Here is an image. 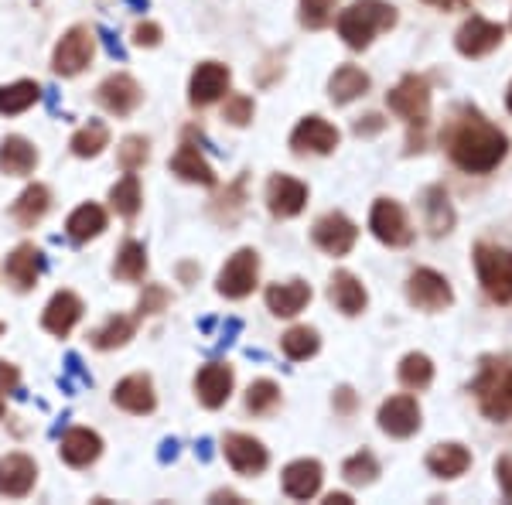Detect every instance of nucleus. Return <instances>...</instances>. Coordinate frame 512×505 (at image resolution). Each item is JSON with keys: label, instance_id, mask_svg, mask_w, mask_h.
<instances>
[{"label": "nucleus", "instance_id": "nucleus-31", "mask_svg": "<svg viewBox=\"0 0 512 505\" xmlns=\"http://www.w3.org/2000/svg\"><path fill=\"white\" fill-rule=\"evenodd\" d=\"M424 215H427V229L434 236H444L451 233L454 226V209H451V198L444 188H427L424 195Z\"/></svg>", "mask_w": 512, "mask_h": 505}, {"label": "nucleus", "instance_id": "nucleus-22", "mask_svg": "<svg viewBox=\"0 0 512 505\" xmlns=\"http://www.w3.org/2000/svg\"><path fill=\"white\" fill-rule=\"evenodd\" d=\"M311 301V287L304 280H287V284H274L267 291V308L277 314V318H294L308 308Z\"/></svg>", "mask_w": 512, "mask_h": 505}, {"label": "nucleus", "instance_id": "nucleus-45", "mask_svg": "<svg viewBox=\"0 0 512 505\" xmlns=\"http://www.w3.org/2000/svg\"><path fill=\"white\" fill-rule=\"evenodd\" d=\"M222 120H229L233 127H246V123L253 120V99L236 93L226 99V106H222Z\"/></svg>", "mask_w": 512, "mask_h": 505}, {"label": "nucleus", "instance_id": "nucleus-48", "mask_svg": "<svg viewBox=\"0 0 512 505\" xmlns=\"http://www.w3.org/2000/svg\"><path fill=\"white\" fill-rule=\"evenodd\" d=\"M134 41H137V45H144V48H154L161 41V28H158V24H151V21H144L134 31Z\"/></svg>", "mask_w": 512, "mask_h": 505}, {"label": "nucleus", "instance_id": "nucleus-11", "mask_svg": "<svg viewBox=\"0 0 512 505\" xmlns=\"http://www.w3.org/2000/svg\"><path fill=\"white\" fill-rule=\"evenodd\" d=\"M379 427L386 430L390 437H410L420 430V407L414 396L400 393L390 396V400L379 407Z\"/></svg>", "mask_w": 512, "mask_h": 505}, {"label": "nucleus", "instance_id": "nucleus-29", "mask_svg": "<svg viewBox=\"0 0 512 505\" xmlns=\"http://www.w3.org/2000/svg\"><path fill=\"white\" fill-rule=\"evenodd\" d=\"M468 465H472V454L461 444H437L434 451L427 454V468H431L437 478H458V475H465Z\"/></svg>", "mask_w": 512, "mask_h": 505}, {"label": "nucleus", "instance_id": "nucleus-44", "mask_svg": "<svg viewBox=\"0 0 512 505\" xmlns=\"http://www.w3.org/2000/svg\"><path fill=\"white\" fill-rule=\"evenodd\" d=\"M117 161L123 171H137L147 161V140L144 137H127L117 151Z\"/></svg>", "mask_w": 512, "mask_h": 505}, {"label": "nucleus", "instance_id": "nucleus-1", "mask_svg": "<svg viewBox=\"0 0 512 505\" xmlns=\"http://www.w3.org/2000/svg\"><path fill=\"white\" fill-rule=\"evenodd\" d=\"M448 151L454 164L472 175H485V171L499 168V161L509 151V140L502 130H495L489 120H482L478 113H468L448 137Z\"/></svg>", "mask_w": 512, "mask_h": 505}, {"label": "nucleus", "instance_id": "nucleus-51", "mask_svg": "<svg viewBox=\"0 0 512 505\" xmlns=\"http://www.w3.org/2000/svg\"><path fill=\"white\" fill-rule=\"evenodd\" d=\"M158 458H161V461H175V458H178V441H164Z\"/></svg>", "mask_w": 512, "mask_h": 505}, {"label": "nucleus", "instance_id": "nucleus-42", "mask_svg": "<svg viewBox=\"0 0 512 505\" xmlns=\"http://www.w3.org/2000/svg\"><path fill=\"white\" fill-rule=\"evenodd\" d=\"M342 475L349 478L352 485H369V482H376L379 465H376V458L369 451H359V454H352V458L345 461Z\"/></svg>", "mask_w": 512, "mask_h": 505}, {"label": "nucleus", "instance_id": "nucleus-33", "mask_svg": "<svg viewBox=\"0 0 512 505\" xmlns=\"http://www.w3.org/2000/svg\"><path fill=\"white\" fill-rule=\"evenodd\" d=\"M48 202H52V195H48V188H45V185L24 188L21 198L14 202V219H18L21 226H35L41 215L48 212Z\"/></svg>", "mask_w": 512, "mask_h": 505}, {"label": "nucleus", "instance_id": "nucleus-18", "mask_svg": "<svg viewBox=\"0 0 512 505\" xmlns=\"http://www.w3.org/2000/svg\"><path fill=\"white\" fill-rule=\"evenodd\" d=\"M7 280H11L18 291H31V287L38 284L41 270H45V256L41 250H35L31 243H21L18 250L7 256Z\"/></svg>", "mask_w": 512, "mask_h": 505}, {"label": "nucleus", "instance_id": "nucleus-39", "mask_svg": "<svg viewBox=\"0 0 512 505\" xmlns=\"http://www.w3.org/2000/svg\"><path fill=\"white\" fill-rule=\"evenodd\" d=\"M400 379H403V386H410V389H424L434 379L431 359H427L424 352H410L407 359L400 362Z\"/></svg>", "mask_w": 512, "mask_h": 505}, {"label": "nucleus", "instance_id": "nucleus-32", "mask_svg": "<svg viewBox=\"0 0 512 505\" xmlns=\"http://www.w3.org/2000/svg\"><path fill=\"white\" fill-rule=\"evenodd\" d=\"M65 229H69V236L76 239V243H89V239H96L106 229V212L93 202L79 205V209L69 215V226Z\"/></svg>", "mask_w": 512, "mask_h": 505}, {"label": "nucleus", "instance_id": "nucleus-30", "mask_svg": "<svg viewBox=\"0 0 512 505\" xmlns=\"http://www.w3.org/2000/svg\"><path fill=\"white\" fill-rule=\"evenodd\" d=\"M171 171L185 181H195V185H216V171L209 168V161H205V157L198 154V147L192 144L178 147L175 161H171Z\"/></svg>", "mask_w": 512, "mask_h": 505}, {"label": "nucleus", "instance_id": "nucleus-2", "mask_svg": "<svg viewBox=\"0 0 512 505\" xmlns=\"http://www.w3.org/2000/svg\"><path fill=\"white\" fill-rule=\"evenodd\" d=\"M396 24V7L386 0H355L349 11L338 14V35L345 38V45L362 52L379 31H390Z\"/></svg>", "mask_w": 512, "mask_h": 505}, {"label": "nucleus", "instance_id": "nucleus-59", "mask_svg": "<svg viewBox=\"0 0 512 505\" xmlns=\"http://www.w3.org/2000/svg\"><path fill=\"white\" fill-rule=\"evenodd\" d=\"M0 417H4V403H0Z\"/></svg>", "mask_w": 512, "mask_h": 505}, {"label": "nucleus", "instance_id": "nucleus-12", "mask_svg": "<svg viewBox=\"0 0 512 505\" xmlns=\"http://www.w3.org/2000/svg\"><path fill=\"white\" fill-rule=\"evenodd\" d=\"M454 45H458V52L468 55V59H482V55H489L492 48L502 45V24H492L485 18L465 21L458 38H454Z\"/></svg>", "mask_w": 512, "mask_h": 505}, {"label": "nucleus", "instance_id": "nucleus-38", "mask_svg": "<svg viewBox=\"0 0 512 505\" xmlns=\"http://www.w3.org/2000/svg\"><path fill=\"white\" fill-rule=\"evenodd\" d=\"M280 345H284V355L294 362L301 359H311V355L318 352V331L315 328H291L284 338H280Z\"/></svg>", "mask_w": 512, "mask_h": 505}, {"label": "nucleus", "instance_id": "nucleus-14", "mask_svg": "<svg viewBox=\"0 0 512 505\" xmlns=\"http://www.w3.org/2000/svg\"><path fill=\"white\" fill-rule=\"evenodd\" d=\"M222 451H226V461L239 475H256V471L267 468V447L250 434H229L222 441Z\"/></svg>", "mask_w": 512, "mask_h": 505}, {"label": "nucleus", "instance_id": "nucleus-37", "mask_svg": "<svg viewBox=\"0 0 512 505\" xmlns=\"http://www.w3.org/2000/svg\"><path fill=\"white\" fill-rule=\"evenodd\" d=\"M147 270V253L144 246L134 243V239H127V243L120 246L117 253V263H113V273H117L120 280H140Z\"/></svg>", "mask_w": 512, "mask_h": 505}, {"label": "nucleus", "instance_id": "nucleus-49", "mask_svg": "<svg viewBox=\"0 0 512 505\" xmlns=\"http://www.w3.org/2000/svg\"><path fill=\"white\" fill-rule=\"evenodd\" d=\"M99 38H103V45H106V52H110L113 55V59H127V52H123V45H120V38L117 35H113V31L110 28H99Z\"/></svg>", "mask_w": 512, "mask_h": 505}, {"label": "nucleus", "instance_id": "nucleus-24", "mask_svg": "<svg viewBox=\"0 0 512 505\" xmlns=\"http://www.w3.org/2000/svg\"><path fill=\"white\" fill-rule=\"evenodd\" d=\"M62 461L72 468H86L93 465V461L99 458V451H103V441L93 434V430H69V434L62 437Z\"/></svg>", "mask_w": 512, "mask_h": 505}, {"label": "nucleus", "instance_id": "nucleus-57", "mask_svg": "<svg viewBox=\"0 0 512 505\" xmlns=\"http://www.w3.org/2000/svg\"><path fill=\"white\" fill-rule=\"evenodd\" d=\"M130 7H140V11H147V4H151V0H127Z\"/></svg>", "mask_w": 512, "mask_h": 505}, {"label": "nucleus", "instance_id": "nucleus-3", "mask_svg": "<svg viewBox=\"0 0 512 505\" xmlns=\"http://www.w3.org/2000/svg\"><path fill=\"white\" fill-rule=\"evenodd\" d=\"M472 389L485 417L512 420V362H485Z\"/></svg>", "mask_w": 512, "mask_h": 505}, {"label": "nucleus", "instance_id": "nucleus-9", "mask_svg": "<svg viewBox=\"0 0 512 505\" xmlns=\"http://www.w3.org/2000/svg\"><path fill=\"white\" fill-rule=\"evenodd\" d=\"M407 297H410V304H417L420 311H441V308H448V304L454 301L451 284L441 277V273H434V270L410 273Z\"/></svg>", "mask_w": 512, "mask_h": 505}, {"label": "nucleus", "instance_id": "nucleus-6", "mask_svg": "<svg viewBox=\"0 0 512 505\" xmlns=\"http://www.w3.org/2000/svg\"><path fill=\"white\" fill-rule=\"evenodd\" d=\"M93 52H96V38L89 35V28H69L55 48V59H52V69L59 76H79L89 62H93Z\"/></svg>", "mask_w": 512, "mask_h": 505}, {"label": "nucleus", "instance_id": "nucleus-20", "mask_svg": "<svg viewBox=\"0 0 512 505\" xmlns=\"http://www.w3.org/2000/svg\"><path fill=\"white\" fill-rule=\"evenodd\" d=\"M140 96H144V93H140V86L130 76H110L103 86H99V103H103L110 113H117V117L134 113Z\"/></svg>", "mask_w": 512, "mask_h": 505}, {"label": "nucleus", "instance_id": "nucleus-10", "mask_svg": "<svg viewBox=\"0 0 512 505\" xmlns=\"http://www.w3.org/2000/svg\"><path fill=\"white\" fill-rule=\"evenodd\" d=\"M311 236H315V243L325 253L345 256L355 246V239H359V229H355V222L345 219L342 212H328V215H321V219L315 222Z\"/></svg>", "mask_w": 512, "mask_h": 505}, {"label": "nucleus", "instance_id": "nucleus-43", "mask_svg": "<svg viewBox=\"0 0 512 505\" xmlns=\"http://www.w3.org/2000/svg\"><path fill=\"white\" fill-rule=\"evenodd\" d=\"M335 4L338 0H301V24L311 31L325 28L335 18Z\"/></svg>", "mask_w": 512, "mask_h": 505}, {"label": "nucleus", "instance_id": "nucleus-34", "mask_svg": "<svg viewBox=\"0 0 512 505\" xmlns=\"http://www.w3.org/2000/svg\"><path fill=\"white\" fill-rule=\"evenodd\" d=\"M41 89L38 82H11V86H0V113H7V117H14V113H24L31 103H38Z\"/></svg>", "mask_w": 512, "mask_h": 505}, {"label": "nucleus", "instance_id": "nucleus-5", "mask_svg": "<svg viewBox=\"0 0 512 505\" xmlns=\"http://www.w3.org/2000/svg\"><path fill=\"white\" fill-rule=\"evenodd\" d=\"M256 277H260V256L256 250H239L236 256H229V263L219 273V294L229 297V301H239V297L253 294Z\"/></svg>", "mask_w": 512, "mask_h": 505}, {"label": "nucleus", "instance_id": "nucleus-35", "mask_svg": "<svg viewBox=\"0 0 512 505\" xmlns=\"http://www.w3.org/2000/svg\"><path fill=\"white\" fill-rule=\"evenodd\" d=\"M130 338H134V318H123V314H113L103 328L93 331V345L103 352L120 349V345H127Z\"/></svg>", "mask_w": 512, "mask_h": 505}, {"label": "nucleus", "instance_id": "nucleus-21", "mask_svg": "<svg viewBox=\"0 0 512 505\" xmlns=\"http://www.w3.org/2000/svg\"><path fill=\"white\" fill-rule=\"evenodd\" d=\"M82 318V301L72 291H59L48 301L45 308V318H41V325H45L52 335H69L72 328H76V321Z\"/></svg>", "mask_w": 512, "mask_h": 505}, {"label": "nucleus", "instance_id": "nucleus-40", "mask_svg": "<svg viewBox=\"0 0 512 505\" xmlns=\"http://www.w3.org/2000/svg\"><path fill=\"white\" fill-rule=\"evenodd\" d=\"M110 202L120 215L134 219V215L140 212V181H137V175H127L123 181H117L113 192H110Z\"/></svg>", "mask_w": 512, "mask_h": 505}, {"label": "nucleus", "instance_id": "nucleus-60", "mask_svg": "<svg viewBox=\"0 0 512 505\" xmlns=\"http://www.w3.org/2000/svg\"><path fill=\"white\" fill-rule=\"evenodd\" d=\"M0 331H4V325H0Z\"/></svg>", "mask_w": 512, "mask_h": 505}, {"label": "nucleus", "instance_id": "nucleus-8", "mask_svg": "<svg viewBox=\"0 0 512 505\" xmlns=\"http://www.w3.org/2000/svg\"><path fill=\"white\" fill-rule=\"evenodd\" d=\"M369 229H373V236L386 246H410V239H414V229H410V222H407V212H403L393 198H379V202L373 205Z\"/></svg>", "mask_w": 512, "mask_h": 505}, {"label": "nucleus", "instance_id": "nucleus-54", "mask_svg": "<svg viewBox=\"0 0 512 505\" xmlns=\"http://www.w3.org/2000/svg\"><path fill=\"white\" fill-rule=\"evenodd\" d=\"M198 454H202V461L212 458V441H209V437H202V441H198Z\"/></svg>", "mask_w": 512, "mask_h": 505}, {"label": "nucleus", "instance_id": "nucleus-23", "mask_svg": "<svg viewBox=\"0 0 512 505\" xmlns=\"http://www.w3.org/2000/svg\"><path fill=\"white\" fill-rule=\"evenodd\" d=\"M321 488V465L315 458H301V461H291V465L284 468V492L291 495V499H311V495H318Z\"/></svg>", "mask_w": 512, "mask_h": 505}, {"label": "nucleus", "instance_id": "nucleus-19", "mask_svg": "<svg viewBox=\"0 0 512 505\" xmlns=\"http://www.w3.org/2000/svg\"><path fill=\"white\" fill-rule=\"evenodd\" d=\"M229 89V69L219 62H202L192 76V106H209Z\"/></svg>", "mask_w": 512, "mask_h": 505}, {"label": "nucleus", "instance_id": "nucleus-41", "mask_svg": "<svg viewBox=\"0 0 512 505\" xmlns=\"http://www.w3.org/2000/svg\"><path fill=\"white\" fill-rule=\"evenodd\" d=\"M280 403V389L277 383H270V379H256L250 386V393H246V410L250 413H270Z\"/></svg>", "mask_w": 512, "mask_h": 505}, {"label": "nucleus", "instance_id": "nucleus-27", "mask_svg": "<svg viewBox=\"0 0 512 505\" xmlns=\"http://www.w3.org/2000/svg\"><path fill=\"white\" fill-rule=\"evenodd\" d=\"M113 403L130 413H151L154 410V386L147 376H127L113 389Z\"/></svg>", "mask_w": 512, "mask_h": 505}, {"label": "nucleus", "instance_id": "nucleus-25", "mask_svg": "<svg viewBox=\"0 0 512 505\" xmlns=\"http://www.w3.org/2000/svg\"><path fill=\"white\" fill-rule=\"evenodd\" d=\"M328 297H332L335 308L342 311V314H349V318H355V314L366 311V287H362L349 270H338L335 273L332 287H328Z\"/></svg>", "mask_w": 512, "mask_h": 505}, {"label": "nucleus", "instance_id": "nucleus-17", "mask_svg": "<svg viewBox=\"0 0 512 505\" xmlns=\"http://www.w3.org/2000/svg\"><path fill=\"white\" fill-rule=\"evenodd\" d=\"M35 478H38L35 461L24 458V454H7V458L0 461V495H7V499L28 495L31 488H35Z\"/></svg>", "mask_w": 512, "mask_h": 505}, {"label": "nucleus", "instance_id": "nucleus-15", "mask_svg": "<svg viewBox=\"0 0 512 505\" xmlns=\"http://www.w3.org/2000/svg\"><path fill=\"white\" fill-rule=\"evenodd\" d=\"M294 151H311V154H332L338 147V130L321 117H304L291 134Z\"/></svg>", "mask_w": 512, "mask_h": 505}, {"label": "nucleus", "instance_id": "nucleus-26", "mask_svg": "<svg viewBox=\"0 0 512 505\" xmlns=\"http://www.w3.org/2000/svg\"><path fill=\"white\" fill-rule=\"evenodd\" d=\"M369 93V76L359 69V65H338L332 82H328V96H332V103L345 106L352 103V99L366 96Z\"/></svg>", "mask_w": 512, "mask_h": 505}, {"label": "nucleus", "instance_id": "nucleus-16", "mask_svg": "<svg viewBox=\"0 0 512 505\" xmlns=\"http://www.w3.org/2000/svg\"><path fill=\"white\" fill-rule=\"evenodd\" d=\"M304 202H308V188L301 185L297 178L291 175H274L267 185V205L270 212L277 215V219H291L304 209Z\"/></svg>", "mask_w": 512, "mask_h": 505}, {"label": "nucleus", "instance_id": "nucleus-56", "mask_svg": "<svg viewBox=\"0 0 512 505\" xmlns=\"http://www.w3.org/2000/svg\"><path fill=\"white\" fill-rule=\"evenodd\" d=\"M427 4H437V7H454V4H461V0H427Z\"/></svg>", "mask_w": 512, "mask_h": 505}, {"label": "nucleus", "instance_id": "nucleus-28", "mask_svg": "<svg viewBox=\"0 0 512 505\" xmlns=\"http://www.w3.org/2000/svg\"><path fill=\"white\" fill-rule=\"evenodd\" d=\"M35 164H38V151L31 140L4 137V144H0V171L4 175H28V171H35Z\"/></svg>", "mask_w": 512, "mask_h": 505}, {"label": "nucleus", "instance_id": "nucleus-58", "mask_svg": "<svg viewBox=\"0 0 512 505\" xmlns=\"http://www.w3.org/2000/svg\"><path fill=\"white\" fill-rule=\"evenodd\" d=\"M506 103H509V110H512V86H509V96H506Z\"/></svg>", "mask_w": 512, "mask_h": 505}, {"label": "nucleus", "instance_id": "nucleus-52", "mask_svg": "<svg viewBox=\"0 0 512 505\" xmlns=\"http://www.w3.org/2000/svg\"><path fill=\"white\" fill-rule=\"evenodd\" d=\"M236 331H239V321H229L226 331H222V342H219V345H229V342H233V335H236Z\"/></svg>", "mask_w": 512, "mask_h": 505}, {"label": "nucleus", "instance_id": "nucleus-4", "mask_svg": "<svg viewBox=\"0 0 512 505\" xmlns=\"http://www.w3.org/2000/svg\"><path fill=\"white\" fill-rule=\"evenodd\" d=\"M475 270L492 301L499 304L512 301V250H502V246H489V243L475 246Z\"/></svg>", "mask_w": 512, "mask_h": 505}, {"label": "nucleus", "instance_id": "nucleus-47", "mask_svg": "<svg viewBox=\"0 0 512 505\" xmlns=\"http://www.w3.org/2000/svg\"><path fill=\"white\" fill-rule=\"evenodd\" d=\"M21 389V372L11 362L0 359V393H18Z\"/></svg>", "mask_w": 512, "mask_h": 505}, {"label": "nucleus", "instance_id": "nucleus-36", "mask_svg": "<svg viewBox=\"0 0 512 505\" xmlns=\"http://www.w3.org/2000/svg\"><path fill=\"white\" fill-rule=\"evenodd\" d=\"M106 144H110V130H106V123L89 120L86 127L76 130V137H72V154H76V157H96Z\"/></svg>", "mask_w": 512, "mask_h": 505}, {"label": "nucleus", "instance_id": "nucleus-53", "mask_svg": "<svg viewBox=\"0 0 512 505\" xmlns=\"http://www.w3.org/2000/svg\"><path fill=\"white\" fill-rule=\"evenodd\" d=\"M325 502H328V505H349V502H352V495H345V492H332Z\"/></svg>", "mask_w": 512, "mask_h": 505}, {"label": "nucleus", "instance_id": "nucleus-7", "mask_svg": "<svg viewBox=\"0 0 512 505\" xmlns=\"http://www.w3.org/2000/svg\"><path fill=\"white\" fill-rule=\"evenodd\" d=\"M390 110L400 113L407 123L424 127L427 117H431V86H427V79H420V76L403 79L390 93Z\"/></svg>", "mask_w": 512, "mask_h": 505}, {"label": "nucleus", "instance_id": "nucleus-46", "mask_svg": "<svg viewBox=\"0 0 512 505\" xmlns=\"http://www.w3.org/2000/svg\"><path fill=\"white\" fill-rule=\"evenodd\" d=\"M164 304H168V294H164V287H147L144 297H140V314H158Z\"/></svg>", "mask_w": 512, "mask_h": 505}, {"label": "nucleus", "instance_id": "nucleus-55", "mask_svg": "<svg viewBox=\"0 0 512 505\" xmlns=\"http://www.w3.org/2000/svg\"><path fill=\"white\" fill-rule=\"evenodd\" d=\"M212 502H239V495L236 492H216L212 495Z\"/></svg>", "mask_w": 512, "mask_h": 505}, {"label": "nucleus", "instance_id": "nucleus-13", "mask_svg": "<svg viewBox=\"0 0 512 505\" xmlns=\"http://www.w3.org/2000/svg\"><path fill=\"white\" fill-rule=\"evenodd\" d=\"M195 393L209 410H219L222 403L233 396V369H229L226 362H209V366H202V372H198V379H195Z\"/></svg>", "mask_w": 512, "mask_h": 505}, {"label": "nucleus", "instance_id": "nucleus-50", "mask_svg": "<svg viewBox=\"0 0 512 505\" xmlns=\"http://www.w3.org/2000/svg\"><path fill=\"white\" fill-rule=\"evenodd\" d=\"M495 475H499V482H502V492L512 499V458H502L499 465H495Z\"/></svg>", "mask_w": 512, "mask_h": 505}]
</instances>
